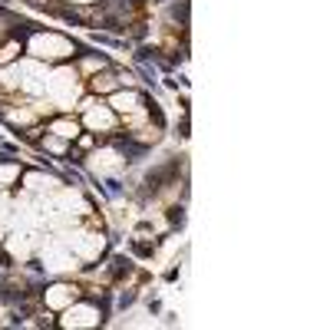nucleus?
<instances>
[{
	"mask_svg": "<svg viewBox=\"0 0 330 330\" xmlns=\"http://www.w3.org/2000/svg\"><path fill=\"white\" fill-rule=\"evenodd\" d=\"M13 53H17V46H7V50H4V53H0V63H7V60H10V56H13Z\"/></svg>",
	"mask_w": 330,
	"mask_h": 330,
	"instance_id": "obj_1",
	"label": "nucleus"
}]
</instances>
